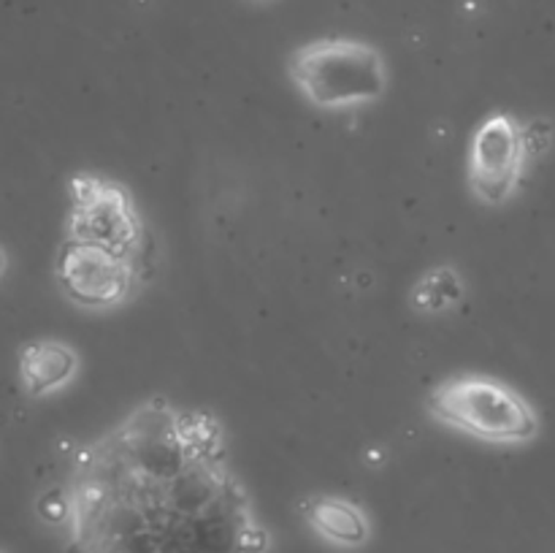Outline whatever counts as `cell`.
Listing matches in <instances>:
<instances>
[{
	"label": "cell",
	"instance_id": "1",
	"mask_svg": "<svg viewBox=\"0 0 555 553\" xmlns=\"http://www.w3.org/2000/svg\"><path fill=\"white\" fill-rule=\"evenodd\" d=\"M60 491L68 553L271 551L220 417L166 396L76 445Z\"/></svg>",
	"mask_w": 555,
	"mask_h": 553
},
{
	"label": "cell",
	"instance_id": "2",
	"mask_svg": "<svg viewBox=\"0 0 555 553\" xmlns=\"http://www.w3.org/2000/svg\"><path fill=\"white\" fill-rule=\"evenodd\" d=\"M426 412L442 426L491 445L534 442L542 432L540 415L524 394L480 372L444 377L428 394Z\"/></svg>",
	"mask_w": 555,
	"mask_h": 553
},
{
	"label": "cell",
	"instance_id": "3",
	"mask_svg": "<svg viewBox=\"0 0 555 553\" xmlns=\"http://www.w3.org/2000/svg\"><path fill=\"white\" fill-rule=\"evenodd\" d=\"M287 76L312 106L328 112L369 106L388 92L383 52L356 38H318L293 49Z\"/></svg>",
	"mask_w": 555,
	"mask_h": 553
},
{
	"label": "cell",
	"instance_id": "4",
	"mask_svg": "<svg viewBox=\"0 0 555 553\" xmlns=\"http://www.w3.org/2000/svg\"><path fill=\"white\" fill-rule=\"evenodd\" d=\"M70 209L65 217V239L90 242L112 253L144 260L146 226L133 195L117 179L79 171L68 179Z\"/></svg>",
	"mask_w": 555,
	"mask_h": 553
},
{
	"label": "cell",
	"instance_id": "5",
	"mask_svg": "<svg viewBox=\"0 0 555 553\" xmlns=\"http://www.w3.org/2000/svg\"><path fill=\"white\" fill-rule=\"evenodd\" d=\"M54 280L70 304L90 312H106L135 296L144 282V260L65 239L54 258Z\"/></svg>",
	"mask_w": 555,
	"mask_h": 553
},
{
	"label": "cell",
	"instance_id": "6",
	"mask_svg": "<svg viewBox=\"0 0 555 553\" xmlns=\"http://www.w3.org/2000/svg\"><path fill=\"white\" fill-rule=\"evenodd\" d=\"M526 163L529 152H526L524 125L509 112H493L472 133L466 182L482 204L502 206L518 193Z\"/></svg>",
	"mask_w": 555,
	"mask_h": 553
},
{
	"label": "cell",
	"instance_id": "7",
	"mask_svg": "<svg viewBox=\"0 0 555 553\" xmlns=\"http://www.w3.org/2000/svg\"><path fill=\"white\" fill-rule=\"evenodd\" d=\"M79 374V352L60 339L27 342L20 350L22 388L33 399L63 390Z\"/></svg>",
	"mask_w": 555,
	"mask_h": 553
},
{
	"label": "cell",
	"instance_id": "8",
	"mask_svg": "<svg viewBox=\"0 0 555 553\" xmlns=\"http://www.w3.org/2000/svg\"><path fill=\"white\" fill-rule=\"evenodd\" d=\"M304 518L312 526L314 535L323 537L325 542L336 548H361L372 537L366 510L361 504L350 502V499L334 497V493L314 497L304 507Z\"/></svg>",
	"mask_w": 555,
	"mask_h": 553
},
{
	"label": "cell",
	"instance_id": "9",
	"mask_svg": "<svg viewBox=\"0 0 555 553\" xmlns=\"http://www.w3.org/2000/svg\"><path fill=\"white\" fill-rule=\"evenodd\" d=\"M461 298H464V280L453 266L428 269L410 291L412 309L423 314L448 312V309L459 307Z\"/></svg>",
	"mask_w": 555,
	"mask_h": 553
},
{
	"label": "cell",
	"instance_id": "10",
	"mask_svg": "<svg viewBox=\"0 0 555 553\" xmlns=\"http://www.w3.org/2000/svg\"><path fill=\"white\" fill-rule=\"evenodd\" d=\"M524 141L526 152H529V160L545 155L553 144V125L547 119H534V123L524 125Z\"/></svg>",
	"mask_w": 555,
	"mask_h": 553
},
{
	"label": "cell",
	"instance_id": "11",
	"mask_svg": "<svg viewBox=\"0 0 555 553\" xmlns=\"http://www.w3.org/2000/svg\"><path fill=\"white\" fill-rule=\"evenodd\" d=\"M3 269H5V255L3 249H0V274H3Z\"/></svg>",
	"mask_w": 555,
	"mask_h": 553
}]
</instances>
